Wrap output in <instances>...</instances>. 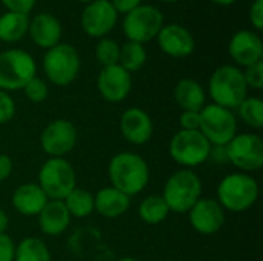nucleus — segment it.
Segmentation results:
<instances>
[{
	"label": "nucleus",
	"mask_w": 263,
	"mask_h": 261,
	"mask_svg": "<svg viewBox=\"0 0 263 261\" xmlns=\"http://www.w3.org/2000/svg\"><path fill=\"white\" fill-rule=\"evenodd\" d=\"M111 186L128 197L140 194L149 183V166L146 160L136 152H119L108 165Z\"/></svg>",
	"instance_id": "obj_1"
},
{
	"label": "nucleus",
	"mask_w": 263,
	"mask_h": 261,
	"mask_svg": "<svg viewBox=\"0 0 263 261\" xmlns=\"http://www.w3.org/2000/svg\"><path fill=\"white\" fill-rule=\"evenodd\" d=\"M208 94L214 105L227 109H237L248 97V86L242 69L234 65L219 66L210 77Z\"/></svg>",
	"instance_id": "obj_2"
},
{
	"label": "nucleus",
	"mask_w": 263,
	"mask_h": 261,
	"mask_svg": "<svg viewBox=\"0 0 263 261\" xmlns=\"http://www.w3.org/2000/svg\"><path fill=\"white\" fill-rule=\"evenodd\" d=\"M202 180L193 169H180L170 175L163 186L162 197L170 208V212L188 214L202 198Z\"/></svg>",
	"instance_id": "obj_3"
},
{
	"label": "nucleus",
	"mask_w": 263,
	"mask_h": 261,
	"mask_svg": "<svg viewBox=\"0 0 263 261\" xmlns=\"http://www.w3.org/2000/svg\"><path fill=\"white\" fill-rule=\"evenodd\" d=\"M259 198V183L254 177L234 172L223 177L217 186V202L225 211L243 212L254 206Z\"/></svg>",
	"instance_id": "obj_4"
},
{
	"label": "nucleus",
	"mask_w": 263,
	"mask_h": 261,
	"mask_svg": "<svg viewBox=\"0 0 263 261\" xmlns=\"http://www.w3.org/2000/svg\"><path fill=\"white\" fill-rule=\"evenodd\" d=\"M37 75V63L25 49H8L0 52V89L5 92L23 89Z\"/></svg>",
	"instance_id": "obj_5"
},
{
	"label": "nucleus",
	"mask_w": 263,
	"mask_h": 261,
	"mask_svg": "<svg viewBox=\"0 0 263 261\" xmlns=\"http://www.w3.org/2000/svg\"><path fill=\"white\" fill-rule=\"evenodd\" d=\"M43 71L55 86L71 85L80 72V55L69 43H59L43 55Z\"/></svg>",
	"instance_id": "obj_6"
},
{
	"label": "nucleus",
	"mask_w": 263,
	"mask_h": 261,
	"mask_svg": "<svg viewBox=\"0 0 263 261\" xmlns=\"http://www.w3.org/2000/svg\"><path fill=\"white\" fill-rule=\"evenodd\" d=\"M48 200H65V197L77 186V177L72 165L66 158L49 157L39 171L37 183Z\"/></svg>",
	"instance_id": "obj_7"
},
{
	"label": "nucleus",
	"mask_w": 263,
	"mask_h": 261,
	"mask_svg": "<svg viewBox=\"0 0 263 261\" xmlns=\"http://www.w3.org/2000/svg\"><path fill=\"white\" fill-rule=\"evenodd\" d=\"M211 145L200 131L176 132L170 142V157L183 169H193L208 162Z\"/></svg>",
	"instance_id": "obj_8"
},
{
	"label": "nucleus",
	"mask_w": 263,
	"mask_h": 261,
	"mask_svg": "<svg viewBox=\"0 0 263 261\" xmlns=\"http://www.w3.org/2000/svg\"><path fill=\"white\" fill-rule=\"evenodd\" d=\"M199 131L211 146H227L237 135V118L231 109L219 105H205L200 111Z\"/></svg>",
	"instance_id": "obj_9"
},
{
	"label": "nucleus",
	"mask_w": 263,
	"mask_h": 261,
	"mask_svg": "<svg viewBox=\"0 0 263 261\" xmlns=\"http://www.w3.org/2000/svg\"><path fill=\"white\" fill-rule=\"evenodd\" d=\"M163 12L151 5H140L131 12L125 14L122 29L129 42L146 43L157 37L163 26Z\"/></svg>",
	"instance_id": "obj_10"
},
{
	"label": "nucleus",
	"mask_w": 263,
	"mask_h": 261,
	"mask_svg": "<svg viewBox=\"0 0 263 261\" xmlns=\"http://www.w3.org/2000/svg\"><path fill=\"white\" fill-rule=\"evenodd\" d=\"M225 149L228 162L243 174L259 171L263 166V140L259 134H237Z\"/></svg>",
	"instance_id": "obj_11"
},
{
	"label": "nucleus",
	"mask_w": 263,
	"mask_h": 261,
	"mask_svg": "<svg viewBox=\"0 0 263 261\" xmlns=\"http://www.w3.org/2000/svg\"><path fill=\"white\" fill-rule=\"evenodd\" d=\"M79 132L72 122L57 118L46 125L40 135V146L52 158H65L77 145Z\"/></svg>",
	"instance_id": "obj_12"
},
{
	"label": "nucleus",
	"mask_w": 263,
	"mask_h": 261,
	"mask_svg": "<svg viewBox=\"0 0 263 261\" xmlns=\"http://www.w3.org/2000/svg\"><path fill=\"white\" fill-rule=\"evenodd\" d=\"M119 14L109 0H94L83 8L80 23L86 35L94 38L106 37L117 25Z\"/></svg>",
	"instance_id": "obj_13"
},
{
	"label": "nucleus",
	"mask_w": 263,
	"mask_h": 261,
	"mask_svg": "<svg viewBox=\"0 0 263 261\" xmlns=\"http://www.w3.org/2000/svg\"><path fill=\"white\" fill-rule=\"evenodd\" d=\"M133 88V78L120 65L105 66L97 75V91L109 103L123 102Z\"/></svg>",
	"instance_id": "obj_14"
},
{
	"label": "nucleus",
	"mask_w": 263,
	"mask_h": 261,
	"mask_svg": "<svg viewBox=\"0 0 263 261\" xmlns=\"http://www.w3.org/2000/svg\"><path fill=\"white\" fill-rule=\"evenodd\" d=\"M190 223L200 235H214L225 225V209L214 198H200L188 212Z\"/></svg>",
	"instance_id": "obj_15"
},
{
	"label": "nucleus",
	"mask_w": 263,
	"mask_h": 261,
	"mask_svg": "<svg viewBox=\"0 0 263 261\" xmlns=\"http://www.w3.org/2000/svg\"><path fill=\"white\" fill-rule=\"evenodd\" d=\"M228 52L234 63L239 66H251L263 60V43L260 35L250 29H240L234 32L230 40Z\"/></svg>",
	"instance_id": "obj_16"
},
{
	"label": "nucleus",
	"mask_w": 263,
	"mask_h": 261,
	"mask_svg": "<svg viewBox=\"0 0 263 261\" xmlns=\"http://www.w3.org/2000/svg\"><path fill=\"white\" fill-rule=\"evenodd\" d=\"M156 38L162 52L176 58L191 55L196 48V40L190 29L177 23L163 25Z\"/></svg>",
	"instance_id": "obj_17"
},
{
	"label": "nucleus",
	"mask_w": 263,
	"mask_h": 261,
	"mask_svg": "<svg viewBox=\"0 0 263 261\" xmlns=\"http://www.w3.org/2000/svg\"><path fill=\"white\" fill-rule=\"evenodd\" d=\"M120 132L128 143L145 145L154 134L153 118L142 108H128L120 117Z\"/></svg>",
	"instance_id": "obj_18"
},
{
	"label": "nucleus",
	"mask_w": 263,
	"mask_h": 261,
	"mask_svg": "<svg viewBox=\"0 0 263 261\" xmlns=\"http://www.w3.org/2000/svg\"><path fill=\"white\" fill-rule=\"evenodd\" d=\"M62 23L60 20L49 14V12H40L29 18V28L28 34L35 46L42 49H51L52 46L60 43L62 38Z\"/></svg>",
	"instance_id": "obj_19"
},
{
	"label": "nucleus",
	"mask_w": 263,
	"mask_h": 261,
	"mask_svg": "<svg viewBox=\"0 0 263 261\" xmlns=\"http://www.w3.org/2000/svg\"><path fill=\"white\" fill-rule=\"evenodd\" d=\"M37 220L40 231L49 237L62 235L71 225V215L62 200H48Z\"/></svg>",
	"instance_id": "obj_20"
},
{
	"label": "nucleus",
	"mask_w": 263,
	"mask_h": 261,
	"mask_svg": "<svg viewBox=\"0 0 263 261\" xmlns=\"http://www.w3.org/2000/svg\"><path fill=\"white\" fill-rule=\"evenodd\" d=\"M11 203L20 215L37 217L48 203V197L37 183H23L14 191Z\"/></svg>",
	"instance_id": "obj_21"
},
{
	"label": "nucleus",
	"mask_w": 263,
	"mask_h": 261,
	"mask_svg": "<svg viewBox=\"0 0 263 261\" xmlns=\"http://www.w3.org/2000/svg\"><path fill=\"white\" fill-rule=\"evenodd\" d=\"M131 206V197L119 189L108 186L97 191L94 195V211L105 218H117L123 215Z\"/></svg>",
	"instance_id": "obj_22"
},
{
	"label": "nucleus",
	"mask_w": 263,
	"mask_h": 261,
	"mask_svg": "<svg viewBox=\"0 0 263 261\" xmlns=\"http://www.w3.org/2000/svg\"><path fill=\"white\" fill-rule=\"evenodd\" d=\"M174 100L183 111L200 112L206 102V94L203 86L194 78H182L174 88Z\"/></svg>",
	"instance_id": "obj_23"
},
{
	"label": "nucleus",
	"mask_w": 263,
	"mask_h": 261,
	"mask_svg": "<svg viewBox=\"0 0 263 261\" xmlns=\"http://www.w3.org/2000/svg\"><path fill=\"white\" fill-rule=\"evenodd\" d=\"M29 15L6 11L0 15V40L14 43L22 40L28 34Z\"/></svg>",
	"instance_id": "obj_24"
},
{
	"label": "nucleus",
	"mask_w": 263,
	"mask_h": 261,
	"mask_svg": "<svg viewBox=\"0 0 263 261\" xmlns=\"http://www.w3.org/2000/svg\"><path fill=\"white\" fill-rule=\"evenodd\" d=\"M71 218H85L94 212V194L76 186L63 200Z\"/></svg>",
	"instance_id": "obj_25"
},
{
	"label": "nucleus",
	"mask_w": 263,
	"mask_h": 261,
	"mask_svg": "<svg viewBox=\"0 0 263 261\" xmlns=\"http://www.w3.org/2000/svg\"><path fill=\"white\" fill-rule=\"evenodd\" d=\"M14 261H52V257L45 242L35 237H28L15 246Z\"/></svg>",
	"instance_id": "obj_26"
},
{
	"label": "nucleus",
	"mask_w": 263,
	"mask_h": 261,
	"mask_svg": "<svg viewBox=\"0 0 263 261\" xmlns=\"http://www.w3.org/2000/svg\"><path fill=\"white\" fill-rule=\"evenodd\" d=\"M137 212L146 225H159L170 215V208L162 195H148L139 205Z\"/></svg>",
	"instance_id": "obj_27"
},
{
	"label": "nucleus",
	"mask_w": 263,
	"mask_h": 261,
	"mask_svg": "<svg viewBox=\"0 0 263 261\" xmlns=\"http://www.w3.org/2000/svg\"><path fill=\"white\" fill-rule=\"evenodd\" d=\"M146 49L142 43H136V42H129L126 40L122 46H120V57H119V65L131 72H137L143 68V65L146 63Z\"/></svg>",
	"instance_id": "obj_28"
},
{
	"label": "nucleus",
	"mask_w": 263,
	"mask_h": 261,
	"mask_svg": "<svg viewBox=\"0 0 263 261\" xmlns=\"http://www.w3.org/2000/svg\"><path fill=\"white\" fill-rule=\"evenodd\" d=\"M240 120L251 129L263 128V102L260 97H247L239 106Z\"/></svg>",
	"instance_id": "obj_29"
},
{
	"label": "nucleus",
	"mask_w": 263,
	"mask_h": 261,
	"mask_svg": "<svg viewBox=\"0 0 263 261\" xmlns=\"http://www.w3.org/2000/svg\"><path fill=\"white\" fill-rule=\"evenodd\" d=\"M119 57H120V45L116 40L108 37L99 38L96 45V58L102 65V68L119 65Z\"/></svg>",
	"instance_id": "obj_30"
},
{
	"label": "nucleus",
	"mask_w": 263,
	"mask_h": 261,
	"mask_svg": "<svg viewBox=\"0 0 263 261\" xmlns=\"http://www.w3.org/2000/svg\"><path fill=\"white\" fill-rule=\"evenodd\" d=\"M22 91H23L25 97L29 102H32V103H42V102H45L48 98V94H49V88H48L46 82L42 80L37 75L34 78H31L25 85V88Z\"/></svg>",
	"instance_id": "obj_31"
},
{
	"label": "nucleus",
	"mask_w": 263,
	"mask_h": 261,
	"mask_svg": "<svg viewBox=\"0 0 263 261\" xmlns=\"http://www.w3.org/2000/svg\"><path fill=\"white\" fill-rule=\"evenodd\" d=\"M243 72V78L247 82V86L248 89H262L263 88V60L251 65V66H247Z\"/></svg>",
	"instance_id": "obj_32"
},
{
	"label": "nucleus",
	"mask_w": 263,
	"mask_h": 261,
	"mask_svg": "<svg viewBox=\"0 0 263 261\" xmlns=\"http://www.w3.org/2000/svg\"><path fill=\"white\" fill-rule=\"evenodd\" d=\"M15 115V103L12 97L0 89V125L11 122Z\"/></svg>",
	"instance_id": "obj_33"
},
{
	"label": "nucleus",
	"mask_w": 263,
	"mask_h": 261,
	"mask_svg": "<svg viewBox=\"0 0 263 261\" xmlns=\"http://www.w3.org/2000/svg\"><path fill=\"white\" fill-rule=\"evenodd\" d=\"M180 128L183 131H199L200 126V112L197 111H183L179 117Z\"/></svg>",
	"instance_id": "obj_34"
},
{
	"label": "nucleus",
	"mask_w": 263,
	"mask_h": 261,
	"mask_svg": "<svg viewBox=\"0 0 263 261\" xmlns=\"http://www.w3.org/2000/svg\"><path fill=\"white\" fill-rule=\"evenodd\" d=\"M0 2L3 3V6L8 11L20 12V14H26V15H29V12L32 11V8L37 3V0H0Z\"/></svg>",
	"instance_id": "obj_35"
},
{
	"label": "nucleus",
	"mask_w": 263,
	"mask_h": 261,
	"mask_svg": "<svg viewBox=\"0 0 263 261\" xmlns=\"http://www.w3.org/2000/svg\"><path fill=\"white\" fill-rule=\"evenodd\" d=\"M14 255H15L14 240L9 235L2 234L0 235V261H14Z\"/></svg>",
	"instance_id": "obj_36"
},
{
	"label": "nucleus",
	"mask_w": 263,
	"mask_h": 261,
	"mask_svg": "<svg viewBox=\"0 0 263 261\" xmlns=\"http://www.w3.org/2000/svg\"><path fill=\"white\" fill-rule=\"evenodd\" d=\"M250 20L256 31L263 29V0H254L250 8Z\"/></svg>",
	"instance_id": "obj_37"
},
{
	"label": "nucleus",
	"mask_w": 263,
	"mask_h": 261,
	"mask_svg": "<svg viewBox=\"0 0 263 261\" xmlns=\"http://www.w3.org/2000/svg\"><path fill=\"white\" fill-rule=\"evenodd\" d=\"M117 14H128L142 5V0H109Z\"/></svg>",
	"instance_id": "obj_38"
},
{
	"label": "nucleus",
	"mask_w": 263,
	"mask_h": 261,
	"mask_svg": "<svg viewBox=\"0 0 263 261\" xmlns=\"http://www.w3.org/2000/svg\"><path fill=\"white\" fill-rule=\"evenodd\" d=\"M12 169H14L12 158L6 154H0V183L11 177Z\"/></svg>",
	"instance_id": "obj_39"
},
{
	"label": "nucleus",
	"mask_w": 263,
	"mask_h": 261,
	"mask_svg": "<svg viewBox=\"0 0 263 261\" xmlns=\"http://www.w3.org/2000/svg\"><path fill=\"white\" fill-rule=\"evenodd\" d=\"M8 226H9V218L6 215V212L0 208V235L2 234H6Z\"/></svg>",
	"instance_id": "obj_40"
},
{
	"label": "nucleus",
	"mask_w": 263,
	"mask_h": 261,
	"mask_svg": "<svg viewBox=\"0 0 263 261\" xmlns=\"http://www.w3.org/2000/svg\"><path fill=\"white\" fill-rule=\"evenodd\" d=\"M211 2H214L216 5H220V6H230V5L236 3L237 0H211Z\"/></svg>",
	"instance_id": "obj_41"
},
{
	"label": "nucleus",
	"mask_w": 263,
	"mask_h": 261,
	"mask_svg": "<svg viewBox=\"0 0 263 261\" xmlns=\"http://www.w3.org/2000/svg\"><path fill=\"white\" fill-rule=\"evenodd\" d=\"M117 261H140V260L133 258V257H123V258H120V260H117Z\"/></svg>",
	"instance_id": "obj_42"
},
{
	"label": "nucleus",
	"mask_w": 263,
	"mask_h": 261,
	"mask_svg": "<svg viewBox=\"0 0 263 261\" xmlns=\"http://www.w3.org/2000/svg\"><path fill=\"white\" fill-rule=\"evenodd\" d=\"M77 2H82V3H86V5H88V3H91V2H94V0H77Z\"/></svg>",
	"instance_id": "obj_43"
},
{
	"label": "nucleus",
	"mask_w": 263,
	"mask_h": 261,
	"mask_svg": "<svg viewBox=\"0 0 263 261\" xmlns=\"http://www.w3.org/2000/svg\"><path fill=\"white\" fill-rule=\"evenodd\" d=\"M162 2H165V3H176V2H179V0H162Z\"/></svg>",
	"instance_id": "obj_44"
}]
</instances>
